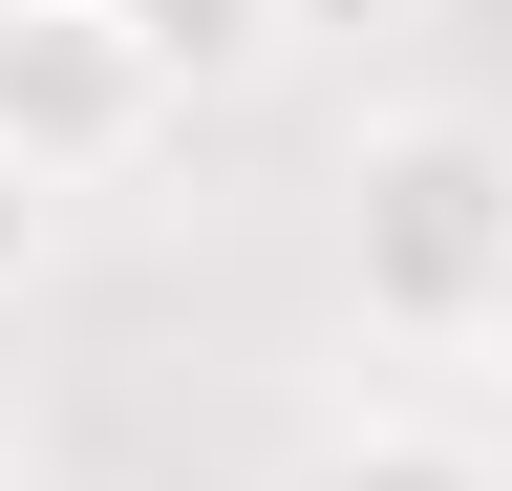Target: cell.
<instances>
[{"label":"cell","instance_id":"6","mask_svg":"<svg viewBox=\"0 0 512 491\" xmlns=\"http://www.w3.org/2000/svg\"><path fill=\"white\" fill-rule=\"evenodd\" d=\"M0 22H22V0H0Z\"/></svg>","mask_w":512,"mask_h":491},{"label":"cell","instance_id":"2","mask_svg":"<svg viewBox=\"0 0 512 491\" xmlns=\"http://www.w3.org/2000/svg\"><path fill=\"white\" fill-rule=\"evenodd\" d=\"M150 129H171V86H150V43H128V0H22V22H0V150H22L43 193L128 171Z\"/></svg>","mask_w":512,"mask_h":491},{"label":"cell","instance_id":"7","mask_svg":"<svg viewBox=\"0 0 512 491\" xmlns=\"http://www.w3.org/2000/svg\"><path fill=\"white\" fill-rule=\"evenodd\" d=\"M491 363H512V342H491Z\"/></svg>","mask_w":512,"mask_h":491},{"label":"cell","instance_id":"5","mask_svg":"<svg viewBox=\"0 0 512 491\" xmlns=\"http://www.w3.org/2000/svg\"><path fill=\"white\" fill-rule=\"evenodd\" d=\"M43 235H64V193H43V171H22V150H0V299H22V278H43Z\"/></svg>","mask_w":512,"mask_h":491},{"label":"cell","instance_id":"4","mask_svg":"<svg viewBox=\"0 0 512 491\" xmlns=\"http://www.w3.org/2000/svg\"><path fill=\"white\" fill-rule=\"evenodd\" d=\"M299 491H491V449H448V427H342V449H299Z\"/></svg>","mask_w":512,"mask_h":491},{"label":"cell","instance_id":"3","mask_svg":"<svg viewBox=\"0 0 512 491\" xmlns=\"http://www.w3.org/2000/svg\"><path fill=\"white\" fill-rule=\"evenodd\" d=\"M128 43H150V86H171V107H214V86L278 65V0H128Z\"/></svg>","mask_w":512,"mask_h":491},{"label":"cell","instance_id":"1","mask_svg":"<svg viewBox=\"0 0 512 491\" xmlns=\"http://www.w3.org/2000/svg\"><path fill=\"white\" fill-rule=\"evenodd\" d=\"M342 299L384 342H512V129H363L342 171Z\"/></svg>","mask_w":512,"mask_h":491}]
</instances>
